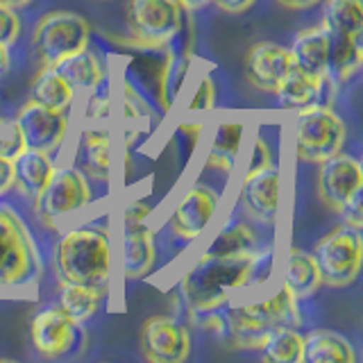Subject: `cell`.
Segmentation results:
<instances>
[{"label": "cell", "mask_w": 363, "mask_h": 363, "mask_svg": "<svg viewBox=\"0 0 363 363\" xmlns=\"http://www.w3.org/2000/svg\"><path fill=\"white\" fill-rule=\"evenodd\" d=\"M216 102V84L211 75H202L198 86L193 89V98L189 102V113L191 116H204L209 109H213Z\"/></svg>", "instance_id": "cell-32"}, {"label": "cell", "mask_w": 363, "mask_h": 363, "mask_svg": "<svg viewBox=\"0 0 363 363\" xmlns=\"http://www.w3.org/2000/svg\"><path fill=\"white\" fill-rule=\"evenodd\" d=\"M295 157L300 164H320L338 155L347 141V125L325 102L295 111Z\"/></svg>", "instance_id": "cell-4"}, {"label": "cell", "mask_w": 363, "mask_h": 363, "mask_svg": "<svg viewBox=\"0 0 363 363\" xmlns=\"http://www.w3.org/2000/svg\"><path fill=\"white\" fill-rule=\"evenodd\" d=\"M116 241V272L123 279H143L157 261V236L147 223L121 225Z\"/></svg>", "instance_id": "cell-14"}, {"label": "cell", "mask_w": 363, "mask_h": 363, "mask_svg": "<svg viewBox=\"0 0 363 363\" xmlns=\"http://www.w3.org/2000/svg\"><path fill=\"white\" fill-rule=\"evenodd\" d=\"M336 82L329 75H313L293 64L291 71L284 75L279 86L275 89V96L279 107L286 111H298L302 107H309L313 102H325L332 105V96L336 91Z\"/></svg>", "instance_id": "cell-17"}, {"label": "cell", "mask_w": 363, "mask_h": 363, "mask_svg": "<svg viewBox=\"0 0 363 363\" xmlns=\"http://www.w3.org/2000/svg\"><path fill=\"white\" fill-rule=\"evenodd\" d=\"M152 216V204L150 200H132L123 207L121 211V225H136V223H147Z\"/></svg>", "instance_id": "cell-35"}, {"label": "cell", "mask_w": 363, "mask_h": 363, "mask_svg": "<svg viewBox=\"0 0 363 363\" xmlns=\"http://www.w3.org/2000/svg\"><path fill=\"white\" fill-rule=\"evenodd\" d=\"M23 143L30 150L57 155L68 139V111H57L28 100L14 118Z\"/></svg>", "instance_id": "cell-11"}, {"label": "cell", "mask_w": 363, "mask_h": 363, "mask_svg": "<svg viewBox=\"0 0 363 363\" xmlns=\"http://www.w3.org/2000/svg\"><path fill=\"white\" fill-rule=\"evenodd\" d=\"M323 23L332 37L359 39L363 37V0H320Z\"/></svg>", "instance_id": "cell-27"}, {"label": "cell", "mask_w": 363, "mask_h": 363, "mask_svg": "<svg viewBox=\"0 0 363 363\" xmlns=\"http://www.w3.org/2000/svg\"><path fill=\"white\" fill-rule=\"evenodd\" d=\"M30 100L57 111H68L75 105L77 94L57 68H41L39 75L32 79Z\"/></svg>", "instance_id": "cell-28"}, {"label": "cell", "mask_w": 363, "mask_h": 363, "mask_svg": "<svg viewBox=\"0 0 363 363\" xmlns=\"http://www.w3.org/2000/svg\"><path fill=\"white\" fill-rule=\"evenodd\" d=\"M318 196L323 204L338 213L340 207L363 189V168L357 157L345 155L340 150L338 155L325 159L318 164Z\"/></svg>", "instance_id": "cell-13"}, {"label": "cell", "mask_w": 363, "mask_h": 363, "mask_svg": "<svg viewBox=\"0 0 363 363\" xmlns=\"http://www.w3.org/2000/svg\"><path fill=\"white\" fill-rule=\"evenodd\" d=\"M245 152V121L241 118H220L211 128L209 150L204 166L213 173L232 177L236 173L241 157Z\"/></svg>", "instance_id": "cell-19"}, {"label": "cell", "mask_w": 363, "mask_h": 363, "mask_svg": "<svg viewBox=\"0 0 363 363\" xmlns=\"http://www.w3.org/2000/svg\"><path fill=\"white\" fill-rule=\"evenodd\" d=\"M259 250V247H257ZM257 250L245 255H204L200 252L179 277V298L189 315L216 311L236 298L238 291L255 286Z\"/></svg>", "instance_id": "cell-2"}, {"label": "cell", "mask_w": 363, "mask_h": 363, "mask_svg": "<svg viewBox=\"0 0 363 363\" xmlns=\"http://www.w3.org/2000/svg\"><path fill=\"white\" fill-rule=\"evenodd\" d=\"M79 336V325L71 320L60 306H43L30 320L32 350L43 359H60L73 350Z\"/></svg>", "instance_id": "cell-15"}, {"label": "cell", "mask_w": 363, "mask_h": 363, "mask_svg": "<svg viewBox=\"0 0 363 363\" xmlns=\"http://www.w3.org/2000/svg\"><path fill=\"white\" fill-rule=\"evenodd\" d=\"M304 336L298 327H277L266 336L261 345V357L270 363H302Z\"/></svg>", "instance_id": "cell-31"}, {"label": "cell", "mask_w": 363, "mask_h": 363, "mask_svg": "<svg viewBox=\"0 0 363 363\" xmlns=\"http://www.w3.org/2000/svg\"><path fill=\"white\" fill-rule=\"evenodd\" d=\"M21 30H23V23L18 16V9L0 3V43L14 45L21 37Z\"/></svg>", "instance_id": "cell-33"}, {"label": "cell", "mask_w": 363, "mask_h": 363, "mask_svg": "<svg viewBox=\"0 0 363 363\" xmlns=\"http://www.w3.org/2000/svg\"><path fill=\"white\" fill-rule=\"evenodd\" d=\"M55 68L62 73L66 82L73 86L77 96L94 94L102 82H107V68L89 45L84 50L66 57V60H62Z\"/></svg>", "instance_id": "cell-24"}, {"label": "cell", "mask_w": 363, "mask_h": 363, "mask_svg": "<svg viewBox=\"0 0 363 363\" xmlns=\"http://www.w3.org/2000/svg\"><path fill=\"white\" fill-rule=\"evenodd\" d=\"M57 281L82 284L105 295L116 277V241L111 230L98 223L68 227L52 250Z\"/></svg>", "instance_id": "cell-1"}, {"label": "cell", "mask_w": 363, "mask_h": 363, "mask_svg": "<svg viewBox=\"0 0 363 363\" xmlns=\"http://www.w3.org/2000/svg\"><path fill=\"white\" fill-rule=\"evenodd\" d=\"M184 23V9L177 0H128L125 26L141 48H162L173 41Z\"/></svg>", "instance_id": "cell-8"}, {"label": "cell", "mask_w": 363, "mask_h": 363, "mask_svg": "<svg viewBox=\"0 0 363 363\" xmlns=\"http://www.w3.org/2000/svg\"><path fill=\"white\" fill-rule=\"evenodd\" d=\"M340 220H343L345 225H352V227H363V189L357 191L354 196H352L343 207H340L338 211Z\"/></svg>", "instance_id": "cell-36"}, {"label": "cell", "mask_w": 363, "mask_h": 363, "mask_svg": "<svg viewBox=\"0 0 363 363\" xmlns=\"http://www.w3.org/2000/svg\"><path fill=\"white\" fill-rule=\"evenodd\" d=\"M43 275V257L23 216L0 202V289L32 286Z\"/></svg>", "instance_id": "cell-3"}, {"label": "cell", "mask_w": 363, "mask_h": 363, "mask_svg": "<svg viewBox=\"0 0 363 363\" xmlns=\"http://www.w3.org/2000/svg\"><path fill=\"white\" fill-rule=\"evenodd\" d=\"M236 200L247 220L275 227L281 204V168L272 162L259 170L243 173Z\"/></svg>", "instance_id": "cell-10"}, {"label": "cell", "mask_w": 363, "mask_h": 363, "mask_svg": "<svg viewBox=\"0 0 363 363\" xmlns=\"http://www.w3.org/2000/svg\"><path fill=\"white\" fill-rule=\"evenodd\" d=\"M139 343L150 363H182L191 354V332L175 315H150L141 325Z\"/></svg>", "instance_id": "cell-12"}, {"label": "cell", "mask_w": 363, "mask_h": 363, "mask_svg": "<svg viewBox=\"0 0 363 363\" xmlns=\"http://www.w3.org/2000/svg\"><path fill=\"white\" fill-rule=\"evenodd\" d=\"M0 3H5V5H9V7H16V9H21V7L30 5L32 0H0Z\"/></svg>", "instance_id": "cell-43"}, {"label": "cell", "mask_w": 363, "mask_h": 363, "mask_svg": "<svg viewBox=\"0 0 363 363\" xmlns=\"http://www.w3.org/2000/svg\"><path fill=\"white\" fill-rule=\"evenodd\" d=\"M100 302H102V293L96 289L82 286V284H68V281L60 284L57 306L77 325L91 320V318L98 313Z\"/></svg>", "instance_id": "cell-29"}, {"label": "cell", "mask_w": 363, "mask_h": 363, "mask_svg": "<svg viewBox=\"0 0 363 363\" xmlns=\"http://www.w3.org/2000/svg\"><path fill=\"white\" fill-rule=\"evenodd\" d=\"M0 125H3V121H0Z\"/></svg>", "instance_id": "cell-44"}, {"label": "cell", "mask_w": 363, "mask_h": 363, "mask_svg": "<svg viewBox=\"0 0 363 363\" xmlns=\"http://www.w3.org/2000/svg\"><path fill=\"white\" fill-rule=\"evenodd\" d=\"M23 150H26V143H23V136L18 132V128L14 123L7 125L5 134H0V155H5L9 159L18 157Z\"/></svg>", "instance_id": "cell-37"}, {"label": "cell", "mask_w": 363, "mask_h": 363, "mask_svg": "<svg viewBox=\"0 0 363 363\" xmlns=\"http://www.w3.org/2000/svg\"><path fill=\"white\" fill-rule=\"evenodd\" d=\"M277 5L281 7H286V9H295V11H300V9H311L315 7L320 0H275Z\"/></svg>", "instance_id": "cell-40"}, {"label": "cell", "mask_w": 363, "mask_h": 363, "mask_svg": "<svg viewBox=\"0 0 363 363\" xmlns=\"http://www.w3.org/2000/svg\"><path fill=\"white\" fill-rule=\"evenodd\" d=\"M313 259L323 277V286L345 289L354 284L363 261V236L359 227L340 223L329 230L313 247Z\"/></svg>", "instance_id": "cell-7"}, {"label": "cell", "mask_w": 363, "mask_h": 363, "mask_svg": "<svg viewBox=\"0 0 363 363\" xmlns=\"http://www.w3.org/2000/svg\"><path fill=\"white\" fill-rule=\"evenodd\" d=\"M11 186H14V166L9 157L0 155V196L11 191Z\"/></svg>", "instance_id": "cell-39"}, {"label": "cell", "mask_w": 363, "mask_h": 363, "mask_svg": "<svg viewBox=\"0 0 363 363\" xmlns=\"http://www.w3.org/2000/svg\"><path fill=\"white\" fill-rule=\"evenodd\" d=\"M223 196L207 182H193L168 213V230L182 241H198L213 223Z\"/></svg>", "instance_id": "cell-9"}, {"label": "cell", "mask_w": 363, "mask_h": 363, "mask_svg": "<svg viewBox=\"0 0 363 363\" xmlns=\"http://www.w3.org/2000/svg\"><path fill=\"white\" fill-rule=\"evenodd\" d=\"M177 3L182 5V9L186 11H198V9H204L211 0H177Z\"/></svg>", "instance_id": "cell-42"}, {"label": "cell", "mask_w": 363, "mask_h": 363, "mask_svg": "<svg viewBox=\"0 0 363 363\" xmlns=\"http://www.w3.org/2000/svg\"><path fill=\"white\" fill-rule=\"evenodd\" d=\"M293 68V57L286 45L261 41L247 50L245 77L261 94H275V89Z\"/></svg>", "instance_id": "cell-18"}, {"label": "cell", "mask_w": 363, "mask_h": 363, "mask_svg": "<svg viewBox=\"0 0 363 363\" xmlns=\"http://www.w3.org/2000/svg\"><path fill=\"white\" fill-rule=\"evenodd\" d=\"M298 298L279 284V289L264 300H230V309L243 320L257 325L264 332H272L277 327H300L302 313Z\"/></svg>", "instance_id": "cell-16"}, {"label": "cell", "mask_w": 363, "mask_h": 363, "mask_svg": "<svg viewBox=\"0 0 363 363\" xmlns=\"http://www.w3.org/2000/svg\"><path fill=\"white\" fill-rule=\"evenodd\" d=\"M363 64V37L338 39L332 37V57H329V77L336 84H345L357 77Z\"/></svg>", "instance_id": "cell-30"}, {"label": "cell", "mask_w": 363, "mask_h": 363, "mask_svg": "<svg viewBox=\"0 0 363 363\" xmlns=\"http://www.w3.org/2000/svg\"><path fill=\"white\" fill-rule=\"evenodd\" d=\"M11 68V55H9V45L0 43V77L7 75Z\"/></svg>", "instance_id": "cell-41"}, {"label": "cell", "mask_w": 363, "mask_h": 363, "mask_svg": "<svg viewBox=\"0 0 363 363\" xmlns=\"http://www.w3.org/2000/svg\"><path fill=\"white\" fill-rule=\"evenodd\" d=\"M302 363H357L354 345L334 329H313L304 336Z\"/></svg>", "instance_id": "cell-25"}, {"label": "cell", "mask_w": 363, "mask_h": 363, "mask_svg": "<svg viewBox=\"0 0 363 363\" xmlns=\"http://www.w3.org/2000/svg\"><path fill=\"white\" fill-rule=\"evenodd\" d=\"M94 202L89 177L77 166H57L48 184L32 200L34 218L45 230H55L68 216L79 213Z\"/></svg>", "instance_id": "cell-5"}, {"label": "cell", "mask_w": 363, "mask_h": 363, "mask_svg": "<svg viewBox=\"0 0 363 363\" xmlns=\"http://www.w3.org/2000/svg\"><path fill=\"white\" fill-rule=\"evenodd\" d=\"M293 64L313 75H329V57H332V32L325 23L304 28L293 37L291 43Z\"/></svg>", "instance_id": "cell-21"}, {"label": "cell", "mask_w": 363, "mask_h": 363, "mask_svg": "<svg viewBox=\"0 0 363 363\" xmlns=\"http://www.w3.org/2000/svg\"><path fill=\"white\" fill-rule=\"evenodd\" d=\"M11 166H14V186L11 189L23 200L32 202L43 191V186L48 184V179L52 177L57 168V162L48 152L26 147L18 157L11 159Z\"/></svg>", "instance_id": "cell-23"}, {"label": "cell", "mask_w": 363, "mask_h": 363, "mask_svg": "<svg viewBox=\"0 0 363 363\" xmlns=\"http://www.w3.org/2000/svg\"><path fill=\"white\" fill-rule=\"evenodd\" d=\"M225 14H245L247 9H252L257 5V0H211Z\"/></svg>", "instance_id": "cell-38"}, {"label": "cell", "mask_w": 363, "mask_h": 363, "mask_svg": "<svg viewBox=\"0 0 363 363\" xmlns=\"http://www.w3.org/2000/svg\"><path fill=\"white\" fill-rule=\"evenodd\" d=\"M281 284L286 286L298 300H309L320 291L323 277L311 252L300 247H289L279 261Z\"/></svg>", "instance_id": "cell-22"}, {"label": "cell", "mask_w": 363, "mask_h": 363, "mask_svg": "<svg viewBox=\"0 0 363 363\" xmlns=\"http://www.w3.org/2000/svg\"><path fill=\"white\" fill-rule=\"evenodd\" d=\"M259 247V238L255 227L243 218H227L218 232L211 236L207 247L202 250L204 255H218V257H230V255H245Z\"/></svg>", "instance_id": "cell-26"}, {"label": "cell", "mask_w": 363, "mask_h": 363, "mask_svg": "<svg viewBox=\"0 0 363 363\" xmlns=\"http://www.w3.org/2000/svg\"><path fill=\"white\" fill-rule=\"evenodd\" d=\"M272 164V152H270V145L268 141L264 139L261 134H257L252 143H250L247 152H245V173H250V170H259Z\"/></svg>", "instance_id": "cell-34"}, {"label": "cell", "mask_w": 363, "mask_h": 363, "mask_svg": "<svg viewBox=\"0 0 363 363\" xmlns=\"http://www.w3.org/2000/svg\"><path fill=\"white\" fill-rule=\"evenodd\" d=\"M79 170L89 177V182L109 184L116 166V143L109 130L86 128L79 139Z\"/></svg>", "instance_id": "cell-20"}, {"label": "cell", "mask_w": 363, "mask_h": 363, "mask_svg": "<svg viewBox=\"0 0 363 363\" xmlns=\"http://www.w3.org/2000/svg\"><path fill=\"white\" fill-rule=\"evenodd\" d=\"M91 43L86 18L73 11H48L32 32L30 48L41 68H55L62 60L84 50Z\"/></svg>", "instance_id": "cell-6"}]
</instances>
